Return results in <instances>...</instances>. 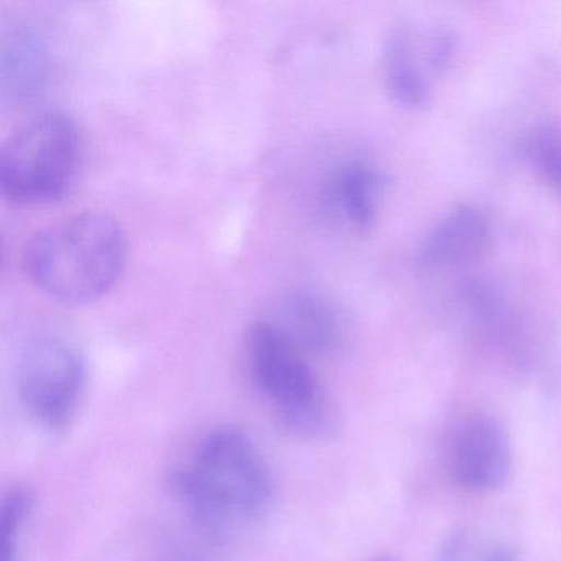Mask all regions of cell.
<instances>
[{"mask_svg": "<svg viewBox=\"0 0 561 561\" xmlns=\"http://www.w3.org/2000/svg\"><path fill=\"white\" fill-rule=\"evenodd\" d=\"M127 259L123 228L113 216L80 213L51 222L25 244L22 264L35 287L64 304H88L119 280Z\"/></svg>", "mask_w": 561, "mask_h": 561, "instance_id": "obj_2", "label": "cell"}, {"mask_svg": "<svg viewBox=\"0 0 561 561\" xmlns=\"http://www.w3.org/2000/svg\"><path fill=\"white\" fill-rule=\"evenodd\" d=\"M382 561H390V560H382Z\"/></svg>", "mask_w": 561, "mask_h": 561, "instance_id": "obj_15", "label": "cell"}, {"mask_svg": "<svg viewBox=\"0 0 561 561\" xmlns=\"http://www.w3.org/2000/svg\"><path fill=\"white\" fill-rule=\"evenodd\" d=\"M379 195V175L360 160H347L334 167L321 186L324 211L360 232L376 221Z\"/></svg>", "mask_w": 561, "mask_h": 561, "instance_id": "obj_8", "label": "cell"}, {"mask_svg": "<svg viewBox=\"0 0 561 561\" xmlns=\"http://www.w3.org/2000/svg\"><path fill=\"white\" fill-rule=\"evenodd\" d=\"M83 159V137L65 111L48 110L25 121L0 152L2 193L18 205L57 202L73 185Z\"/></svg>", "mask_w": 561, "mask_h": 561, "instance_id": "obj_4", "label": "cell"}, {"mask_svg": "<svg viewBox=\"0 0 561 561\" xmlns=\"http://www.w3.org/2000/svg\"><path fill=\"white\" fill-rule=\"evenodd\" d=\"M531 157L551 185L561 190V126H541L531 140Z\"/></svg>", "mask_w": 561, "mask_h": 561, "instance_id": "obj_14", "label": "cell"}, {"mask_svg": "<svg viewBox=\"0 0 561 561\" xmlns=\"http://www.w3.org/2000/svg\"><path fill=\"white\" fill-rule=\"evenodd\" d=\"M489 244V219L479 209L462 206L430 232L422 245V262L428 267L469 264L481 257Z\"/></svg>", "mask_w": 561, "mask_h": 561, "instance_id": "obj_9", "label": "cell"}, {"mask_svg": "<svg viewBox=\"0 0 561 561\" xmlns=\"http://www.w3.org/2000/svg\"><path fill=\"white\" fill-rule=\"evenodd\" d=\"M383 70L390 93L403 106L419 107L428 94L422 61L419 35L407 24L393 28L383 51Z\"/></svg>", "mask_w": 561, "mask_h": 561, "instance_id": "obj_10", "label": "cell"}, {"mask_svg": "<svg viewBox=\"0 0 561 561\" xmlns=\"http://www.w3.org/2000/svg\"><path fill=\"white\" fill-rule=\"evenodd\" d=\"M436 561H518L514 548L471 528L453 531L439 548Z\"/></svg>", "mask_w": 561, "mask_h": 561, "instance_id": "obj_12", "label": "cell"}, {"mask_svg": "<svg viewBox=\"0 0 561 561\" xmlns=\"http://www.w3.org/2000/svg\"><path fill=\"white\" fill-rule=\"evenodd\" d=\"M267 320L308 357L330 356L340 350L344 340L340 310L317 291L298 290L285 295Z\"/></svg>", "mask_w": 561, "mask_h": 561, "instance_id": "obj_7", "label": "cell"}, {"mask_svg": "<svg viewBox=\"0 0 561 561\" xmlns=\"http://www.w3.org/2000/svg\"><path fill=\"white\" fill-rule=\"evenodd\" d=\"M83 354L71 341L42 334L25 344L15 367V386L25 413L47 432L68 428L87 390Z\"/></svg>", "mask_w": 561, "mask_h": 561, "instance_id": "obj_5", "label": "cell"}, {"mask_svg": "<svg viewBox=\"0 0 561 561\" xmlns=\"http://www.w3.org/2000/svg\"><path fill=\"white\" fill-rule=\"evenodd\" d=\"M34 499L27 489L8 492L0 512V561H21V537Z\"/></svg>", "mask_w": 561, "mask_h": 561, "instance_id": "obj_13", "label": "cell"}, {"mask_svg": "<svg viewBox=\"0 0 561 561\" xmlns=\"http://www.w3.org/2000/svg\"><path fill=\"white\" fill-rule=\"evenodd\" d=\"M245 357L282 428L307 439L328 438L340 430V410L328 399L310 357L267 318L249 328Z\"/></svg>", "mask_w": 561, "mask_h": 561, "instance_id": "obj_3", "label": "cell"}, {"mask_svg": "<svg viewBox=\"0 0 561 561\" xmlns=\"http://www.w3.org/2000/svg\"><path fill=\"white\" fill-rule=\"evenodd\" d=\"M507 433L497 419L474 415L456 428L449 446V472L466 491L491 492L502 488L511 472Z\"/></svg>", "mask_w": 561, "mask_h": 561, "instance_id": "obj_6", "label": "cell"}, {"mask_svg": "<svg viewBox=\"0 0 561 561\" xmlns=\"http://www.w3.org/2000/svg\"><path fill=\"white\" fill-rule=\"evenodd\" d=\"M50 73L48 50L42 38L14 35L4 48V88L15 98H28L44 90Z\"/></svg>", "mask_w": 561, "mask_h": 561, "instance_id": "obj_11", "label": "cell"}, {"mask_svg": "<svg viewBox=\"0 0 561 561\" xmlns=\"http://www.w3.org/2000/svg\"><path fill=\"white\" fill-rule=\"evenodd\" d=\"M172 482L199 530L219 538L261 520L275 495L267 459L244 432L229 426L203 436Z\"/></svg>", "mask_w": 561, "mask_h": 561, "instance_id": "obj_1", "label": "cell"}]
</instances>
